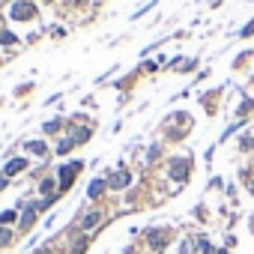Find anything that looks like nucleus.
Listing matches in <instances>:
<instances>
[{"instance_id": "obj_1", "label": "nucleus", "mask_w": 254, "mask_h": 254, "mask_svg": "<svg viewBox=\"0 0 254 254\" xmlns=\"http://www.w3.org/2000/svg\"><path fill=\"white\" fill-rule=\"evenodd\" d=\"M9 15L15 21H24V18H33L36 15V6H33V0H18V3L9 6Z\"/></svg>"}, {"instance_id": "obj_2", "label": "nucleus", "mask_w": 254, "mask_h": 254, "mask_svg": "<svg viewBox=\"0 0 254 254\" xmlns=\"http://www.w3.org/2000/svg\"><path fill=\"white\" fill-rule=\"evenodd\" d=\"M81 168H84L81 162H72V165H63V168H60V194H63V191L72 186V177H75Z\"/></svg>"}, {"instance_id": "obj_3", "label": "nucleus", "mask_w": 254, "mask_h": 254, "mask_svg": "<svg viewBox=\"0 0 254 254\" xmlns=\"http://www.w3.org/2000/svg\"><path fill=\"white\" fill-rule=\"evenodd\" d=\"M24 168H27V162H24V159H12L3 171H6V177H15V174H21Z\"/></svg>"}, {"instance_id": "obj_4", "label": "nucleus", "mask_w": 254, "mask_h": 254, "mask_svg": "<svg viewBox=\"0 0 254 254\" xmlns=\"http://www.w3.org/2000/svg\"><path fill=\"white\" fill-rule=\"evenodd\" d=\"M108 186H111V189H123V186H129V174H126V171L114 174V177L108 180Z\"/></svg>"}, {"instance_id": "obj_5", "label": "nucleus", "mask_w": 254, "mask_h": 254, "mask_svg": "<svg viewBox=\"0 0 254 254\" xmlns=\"http://www.w3.org/2000/svg\"><path fill=\"white\" fill-rule=\"evenodd\" d=\"M36 209H39V206H27V209H24V215H21V230H27V227L33 224V215H36Z\"/></svg>"}, {"instance_id": "obj_6", "label": "nucleus", "mask_w": 254, "mask_h": 254, "mask_svg": "<svg viewBox=\"0 0 254 254\" xmlns=\"http://www.w3.org/2000/svg\"><path fill=\"white\" fill-rule=\"evenodd\" d=\"M87 138H90V132H87V129H72V135H69V141H72V144H84Z\"/></svg>"}, {"instance_id": "obj_7", "label": "nucleus", "mask_w": 254, "mask_h": 254, "mask_svg": "<svg viewBox=\"0 0 254 254\" xmlns=\"http://www.w3.org/2000/svg\"><path fill=\"white\" fill-rule=\"evenodd\" d=\"M186 168H189L186 162H174V171H171V177H174V180H186Z\"/></svg>"}, {"instance_id": "obj_8", "label": "nucleus", "mask_w": 254, "mask_h": 254, "mask_svg": "<svg viewBox=\"0 0 254 254\" xmlns=\"http://www.w3.org/2000/svg\"><path fill=\"white\" fill-rule=\"evenodd\" d=\"M102 221V212H90L87 218H84V230H90V227H96Z\"/></svg>"}, {"instance_id": "obj_9", "label": "nucleus", "mask_w": 254, "mask_h": 254, "mask_svg": "<svg viewBox=\"0 0 254 254\" xmlns=\"http://www.w3.org/2000/svg\"><path fill=\"white\" fill-rule=\"evenodd\" d=\"M102 191H105V183H102V180H96V183L90 186V197H99Z\"/></svg>"}, {"instance_id": "obj_10", "label": "nucleus", "mask_w": 254, "mask_h": 254, "mask_svg": "<svg viewBox=\"0 0 254 254\" xmlns=\"http://www.w3.org/2000/svg\"><path fill=\"white\" fill-rule=\"evenodd\" d=\"M150 245L153 248H165V236L162 233H150Z\"/></svg>"}, {"instance_id": "obj_11", "label": "nucleus", "mask_w": 254, "mask_h": 254, "mask_svg": "<svg viewBox=\"0 0 254 254\" xmlns=\"http://www.w3.org/2000/svg\"><path fill=\"white\" fill-rule=\"evenodd\" d=\"M9 242H12V230L0 227V245H9Z\"/></svg>"}, {"instance_id": "obj_12", "label": "nucleus", "mask_w": 254, "mask_h": 254, "mask_svg": "<svg viewBox=\"0 0 254 254\" xmlns=\"http://www.w3.org/2000/svg\"><path fill=\"white\" fill-rule=\"evenodd\" d=\"M72 147H75V144H72V141H69V138H66V141H60V144H57V153H60V156H63V153H69V150H72Z\"/></svg>"}, {"instance_id": "obj_13", "label": "nucleus", "mask_w": 254, "mask_h": 254, "mask_svg": "<svg viewBox=\"0 0 254 254\" xmlns=\"http://www.w3.org/2000/svg\"><path fill=\"white\" fill-rule=\"evenodd\" d=\"M9 221H15V212H12V209H6V212H0V224H9Z\"/></svg>"}, {"instance_id": "obj_14", "label": "nucleus", "mask_w": 254, "mask_h": 254, "mask_svg": "<svg viewBox=\"0 0 254 254\" xmlns=\"http://www.w3.org/2000/svg\"><path fill=\"white\" fill-rule=\"evenodd\" d=\"M0 42H3V45H12V42H15V36H12V33H6V30H3V33H0Z\"/></svg>"}, {"instance_id": "obj_15", "label": "nucleus", "mask_w": 254, "mask_h": 254, "mask_svg": "<svg viewBox=\"0 0 254 254\" xmlns=\"http://www.w3.org/2000/svg\"><path fill=\"white\" fill-rule=\"evenodd\" d=\"M180 254H194V248H191V239H186V242H183V248H180Z\"/></svg>"}, {"instance_id": "obj_16", "label": "nucleus", "mask_w": 254, "mask_h": 254, "mask_svg": "<svg viewBox=\"0 0 254 254\" xmlns=\"http://www.w3.org/2000/svg\"><path fill=\"white\" fill-rule=\"evenodd\" d=\"M27 147H30L36 156H45V147H42V144H27Z\"/></svg>"}, {"instance_id": "obj_17", "label": "nucleus", "mask_w": 254, "mask_h": 254, "mask_svg": "<svg viewBox=\"0 0 254 254\" xmlns=\"http://www.w3.org/2000/svg\"><path fill=\"white\" fill-rule=\"evenodd\" d=\"M84 245H87V242H84V239H81V242H78V245H75V248H72V254H84Z\"/></svg>"}, {"instance_id": "obj_18", "label": "nucleus", "mask_w": 254, "mask_h": 254, "mask_svg": "<svg viewBox=\"0 0 254 254\" xmlns=\"http://www.w3.org/2000/svg\"><path fill=\"white\" fill-rule=\"evenodd\" d=\"M36 254H51V248H39V251H36Z\"/></svg>"}]
</instances>
